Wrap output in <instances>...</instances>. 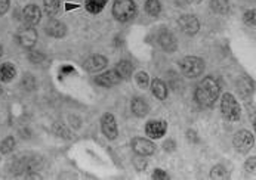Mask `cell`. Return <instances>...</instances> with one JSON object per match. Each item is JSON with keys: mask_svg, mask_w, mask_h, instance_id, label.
<instances>
[{"mask_svg": "<svg viewBox=\"0 0 256 180\" xmlns=\"http://www.w3.org/2000/svg\"><path fill=\"white\" fill-rule=\"evenodd\" d=\"M164 149H166V151H174V149H175V142H174V141L164 142Z\"/></svg>", "mask_w": 256, "mask_h": 180, "instance_id": "d6a6232c", "label": "cell"}, {"mask_svg": "<svg viewBox=\"0 0 256 180\" xmlns=\"http://www.w3.org/2000/svg\"><path fill=\"white\" fill-rule=\"evenodd\" d=\"M158 43H160V46L163 47V50H166L168 53L175 52L176 47H178L176 38H175V36H174L172 33H169V31H162V33H160V36H158Z\"/></svg>", "mask_w": 256, "mask_h": 180, "instance_id": "4fadbf2b", "label": "cell"}, {"mask_svg": "<svg viewBox=\"0 0 256 180\" xmlns=\"http://www.w3.org/2000/svg\"><path fill=\"white\" fill-rule=\"evenodd\" d=\"M244 22L248 24V25H252V27H255V10L252 9V10H248L246 13H244Z\"/></svg>", "mask_w": 256, "mask_h": 180, "instance_id": "f1b7e54d", "label": "cell"}, {"mask_svg": "<svg viewBox=\"0 0 256 180\" xmlns=\"http://www.w3.org/2000/svg\"><path fill=\"white\" fill-rule=\"evenodd\" d=\"M40 18H42V12L40 9L37 7L36 4H28L24 7L22 10V19L24 22L28 25V27H34L40 22Z\"/></svg>", "mask_w": 256, "mask_h": 180, "instance_id": "8fae6325", "label": "cell"}, {"mask_svg": "<svg viewBox=\"0 0 256 180\" xmlns=\"http://www.w3.org/2000/svg\"><path fill=\"white\" fill-rule=\"evenodd\" d=\"M181 71L188 78H196L204 71V62L197 56H186L181 61Z\"/></svg>", "mask_w": 256, "mask_h": 180, "instance_id": "3957f363", "label": "cell"}, {"mask_svg": "<svg viewBox=\"0 0 256 180\" xmlns=\"http://www.w3.org/2000/svg\"><path fill=\"white\" fill-rule=\"evenodd\" d=\"M2 55H3V47H2V44H0V58H2Z\"/></svg>", "mask_w": 256, "mask_h": 180, "instance_id": "d590c367", "label": "cell"}, {"mask_svg": "<svg viewBox=\"0 0 256 180\" xmlns=\"http://www.w3.org/2000/svg\"><path fill=\"white\" fill-rule=\"evenodd\" d=\"M151 92L160 101H163V99L168 98V86L162 80H158V78L152 80V83H151Z\"/></svg>", "mask_w": 256, "mask_h": 180, "instance_id": "2e32d148", "label": "cell"}, {"mask_svg": "<svg viewBox=\"0 0 256 180\" xmlns=\"http://www.w3.org/2000/svg\"><path fill=\"white\" fill-rule=\"evenodd\" d=\"M160 10H162V4L158 0H146V12L150 16H158Z\"/></svg>", "mask_w": 256, "mask_h": 180, "instance_id": "44dd1931", "label": "cell"}, {"mask_svg": "<svg viewBox=\"0 0 256 180\" xmlns=\"http://www.w3.org/2000/svg\"><path fill=\"white\" fill-rule=\"evenodd\" d=\"M210 178H212V179H228V172H226L222 166H216V167L212 169Z\"/></svg>", "mask_w": 256, "mask_h": 180, "instance_id": "d4e9b609", "label": "cell"}, {"mask_svg": "<svg viewBox=\"0 0 256 180\" xmlns=\"http://www.w3.org/2000/svg\"><path fill=\"white\" fill-rule=\"evenodd\" d=\"M116 72L118 74V77L122 80H128L132 75V72H134V65L129 61H120L116 65Z\"/></svg>", "mask_w": 256, "mask_h": 180, "instance_id": "ac0fdd59", "label": "cell"}, {"mask_svg": "<svg viewBox=\"0 0 256 180\" xmlns=\"http://www.w3.org/2000/svg\"><path fill=\"white\" fill-rule=\"evenodd\" d=\"M148 81H150V78H148V74L146 72L141 71L136 74V83H138L140 87L146 89V86H148Z\"/></svg>", "mask_w": 256, "mask_h": 180, "instance_id": "4316f807", "label": "cell"}, {"mask_svg": "<svg viewBox=\"0 0 256 180\" xmlns=\"http://www.w3.org/2000/svg\"><path fill=\"white\" fill-rule=\"evenodd\" d=\"M112 15L120 22H128L136 15V4L134 0H116L112 4Z\"/></svg>", "mask_w": 256, "mask_h": 180, "instance_id": "7a4b0ae2", "label": "cell"}, {"mask_svg": "<svg viewBox=\"0 0 256 180\" xmlns=\"http://www.w3.org/2000/svg\"><path fill=\"white\" fill-rule=\"evenodd\" d=\"M8 9H9V0H0V15L6 13Z\"/></svg>", "mask_w": 256, "mask_h": 180, "instance_id": "1f68e13d", "label": "cell"}, {"mask_svg": "<svg viewBox=\"0 0 256 180\" xmlns=\"http://www.w3.org/2000/svg\"><path fill=\"white\" fill-rule=\"evenodd\" d=\"M37 86V81L36 78L32 75V74H27L24 78H22V87L26 89V90H34Z\"/></svg>", "mask_w": 256, "mask_h": 180, "instance_id": "484cf974", "label": "cell"}, {"mask_svg": "<svg viewBox=\"0 0 256 180\" xmlns=\"http://www.w3.org/2000/svg\"><path fill=\"white\" fill-rule=\"evenodd\" d=\"M130 145H132V149H134L138 155H141V157L152 155L154 151H156L154 144H152L151 141H148V139H144V138H134Z\"/></svg>", "mask_w": 256, "mask_h": 180, "instance_id": "8992f818", "label": "cell"}, {"mask_svg": "<svg viewBox=\"0 0 256 180\" xmlns=\"http://www.w3.org/2000/svg\"><path fill=\"white\" fill-rule=\"evenodd\" d=\"M46 33L50 37H55V38H61V37L66 36L67 33V28H66V24H62L61 21H56V19H50L46 25Z\"/></svg>", "mask_w": 256, "mask_h": 180, "instance_id": "9a60e30c", "label": "cell"}, {"mask_svg": "<svg viewBox=\"0 0 256 180\" xmlns=\"http://www.w3.org/2000/svg\"><path fill=\"white\" fill-rule=\"evenodd\" d=\"M130 109H132V112H134L136 117L142 118V117H146V114H148L150 107H148V104H146L144 99H141V98H135V99H132Z\"/></svg>", "mask_w": 256, "mask_h": 180, "instance_id": "e0dca14e", "label": "cell"}, {"mask_svg": "<svg viewBox=\"0 0 256 180\" xmlns=\"http://www.w3.org/2000/svg\"><path fill=\"white\" fill-rule=\"evenodd\" d=\"M60 4H61V1H60V0H44V3H43V6H44V12H46L49 16H54V15L58 12Z\"/></svg>", "mask_w": 256, "mask_h": 180, "instance_id": "7402d4cb", "label": "cell"}, {"mask_svg": "<svg viewBox=\"0 0 256 180\" xmlns=\"http://www.w3.org/2000/svg\"><path fill=\"white\" fill-rule=\"evenodd\" d=\"M107 3H108V0H86L84 6H86L88 12H90V13H100L106 7Z\"/></svg>", "mask_w": 256, "mask_h": 180, "instance_id": "ffe728a7", "label": "cell"}, {"mask_svg": "<svg viewBox=\"0 0 256 180\" xmlns=\"http://www.w3.org/2000/svg\"><path fill=\"white\" fill-rule=\"evenodd\" d=\"M210 4H212V9H214L216 13H220V15L226 13V12H228V9H230V3H228V0H212V1H210Z\"/></svg>", "mask_w": 256, "mask_h": 180, "instance_id": "603a6c76", "label": "cell"}, {"mask_svg": "<svg viewBox=\"0 0 256 180\" xmlns=\"http://www.w3.org/2000/svg\"><path fill=\"white\" fill-rule=\"evenodd\" d=\"M0 95H2V87H0Z\"/></svg>", "mask_w": 256, "mask_h": 180, "instance_id": "8d00e7d4", "label": "cell"}, {"mask_svg": "<svg viewBox=\"0 0 256 180\" xmlns=\"http://www.w3.org/2000/svg\"><path fill=\"white\" fill-rule=\"evenodd\" d=\"M220 83L214 77H206L198 83L194 96L202 107H212L220 96Z\"/></svg>", "mask_w": 256, "mask_h": 180, "instance_id": "6da1fadb", "label": "cell"}, {"mask_svg": "<svg viewBox=\"0 0 256 180\" xmlns=\"http://www.w3.org/2000/svg\"><path fill=\"white\" fill-rule=\"evenodd\" d=\"M152 179L164 180V179H168V175H166L163 170H160V169H156V170H154V173H152Z\"/></svg>", "mask_w": 256, "mask_h": 180, "instance_id": "f546056e", "label": "cell"}, {"mask_svg": "<svg viewBox=\"0 0 256 180\" xmlns=\"http://www.w3.org/2000/svg\"><path fill=\"white\" fill-rule=\"evenodd\" d=\"M106 65H107V58H104L102 55H92L84 61V68L89 72L101 71L102 68H106Z\"/></svg>", "mask_w": 256, "mask_h": 180, "instance_id": "7c38bea8", "label": "cell"}, {"mask_svg": "<svg viewBox=\"0 0 256 180\" xmlns=\"http://www.w3.org/2000/svg\"><path fill=\"white\" fill-rule=\"evenodd\" d=\"M101 129H102V133L111 141L116 139L117 135H118L117 123H116V120H114V117L111 114H104V117L101 118Z\"/></svg>", "mask_w": 256, "mask_h": 180, "instance_id": "30bf717a", "label": "cell"}, {"mask_svg": "<svg viewBox=\"0 0 256 180\" xmlns=\"http://www.w3.org/2000/svg\"><path fill=\"white\" fill-rule=\"evenodd\" d=\"M180 24V28L182 30L185 34L188 36H192L198 31L200 28V24H198V19L192 15H182L178 21Z\"/></svg>", "mask_w": 256, "mask_h": 180, "instance_id": "9c48e42d", "label": "cell"}, {"mask_svg": "<svg viewBox=\"0 0 256 180\" xmlns=\"http://www.w3.org/2000/svg\"><path fill=\"white\" fill-rule=\"evenodd\" d=\"M28 59H30L33 64H40V62H43V61H44V55H43L42 52H36V50H33V52H30Z\"/></svg>", "mask_w": 256, "mask_h": 180, "instance_id": "83f0119b", "label": "cell"}, {"mask_svg": "<svg viewBox=\"0 0 256 180\" xmlns=\"http://www.w3.org/2000/svg\"><path fill=\"white\" fill-rule=\"evenodd\" d=\"M220 109L224 117L228 121H238L240 120V107L236 101V98L231 93H225L220 101Z\"/></svg>", "mask_w": 256, "mask_h": 180, "instance_id": "277c9868", "label": "cell"}, {"mask_svg": "<svg viewBox=\"0 0 256 180\" xmlns=\"http://www.w3.org/2000/svg\"><path fill=\"white\" fill-rule=\"evenodd\" d=\"M68 72H70V74H74L73 67H62V68H61V74H62V75H66V74H68Z\"/></svg>", "mask_w": 256, "mask_h": 180, "instance_id": "836d02e7", "label": "cell"}, {"mask_svg": "<svg viewBox=\"0 0 256 180\" xmlns=\"http://www.w3.org/2000/svg\"><path fill=\"white\" fill-rule=\"evenodd\" d=\"M255 157H252V158L246 163V172H248V173H254V172H255Z\"/></svg>", "mask_w": 256, "mask_h": 180, "instance_id": "4dcf8cb0", "label": "cell"}, {"mask_svg": "<svg viewBox=\"0 0 256 180\" xmlns=\"http://www.w3.org/2000/svg\"><path fill=\"white\" fill-rule=\"evenodd\" d=\"M186 135H188V139H190V141H194V142H197V138H196V133H194V132L188 130V133H186Z\"/></svg>", "mask_w": 256, "mask_h": 180, "instance_id": "e575fe53", "label": "cell"}, {"mask_svg": "<svg viewBox=\"0 0 256 180\" xmlns=\"http://www.w3.org/2000/svg\"><path fill=\"white\" fill-rule=\"evenodd\" d=\"M168 130V123L163 121V120H152V121H148L146 126V133L152 138V139H158L162 138Z\"/></svg>", "mask_w": 256, "mask_h": 180, "instance_id": "ba28073f", "label": "cell"}, {"mask_svg": "<svg viewBox=\"0 0 256 180\" xmlns=\"http://www.w3.org/2000/svg\"><path fill=\"white\" fill-rule=\"evenodd\" d=\"M15 74H16V70H15V67L12 64L6 62V64L0 65V80L3 83H9L10 80H14Z\"/></svg>", "mask_w": 256, "mask_h": 180, "instance_id": "d6986e66", "label": "cell"}, {"mask_svg": "<svg viewBox=\"0 0 256 180\" xmlns=\"http://www.w3.org/2000/svg\"><path fill=\"white\" fill-rule=\"evenodd\" d=\"M120 77H118V74L116 72V70H111V71L104 72V74H101V75H98L96 78H95V81H96V84H100V86H102V87H111V86H116V84H118L120 83Z\"/></svg>", "mask_w": 256, "mask_h": 180, "instance_id": "5bb4252c", "label": "cell"}, {"mask_svg": "<svg viewBox=\"0 0 256 180\" xmlns=\"http://www.w3.org/2000/svg\"><path fill=\"white\" fill-rule=\"evenodd\" d=\"M16 40L18 43L22 46V47H33L37 41V31L32 27H27V28H21L18 33H16Z\"/></svg>", "mask_w": 256, "mask_h": 180, "instance_id": "52a82bcc", "label": "cell"}, {"mask_svg": "<svg viewBox=\"0 0 256 180\" xmlns=\"http://www.w3.org/2000/svg\"><path fill=\"white\" fill-rule=\"evenodd\" d=\"M14 148H15V139L12 136H8L0 145V152L2 154H10L14 151Z\"/></svg>", "mask_w": 256, "mask_h": 180, "instance_id": "cb8c5ba5", "label": "cell"}, {"mask_svg": "<svg viewBox=\"0 0 256 180\" xmlns=\"http://www.w3.org/2000/svg\"><path fill=\"white\" fill-rule=\"evenodd\" d=\"M232 144H234V148L240 152H248L254 148V144H255V138L250 132L248 130H240L236 133L234 139H232Z\"/></svg>", "mask_w": 256, "mask_h": 180, "instance_id": "5b68a950", "label": "cell"}]
</instances>
